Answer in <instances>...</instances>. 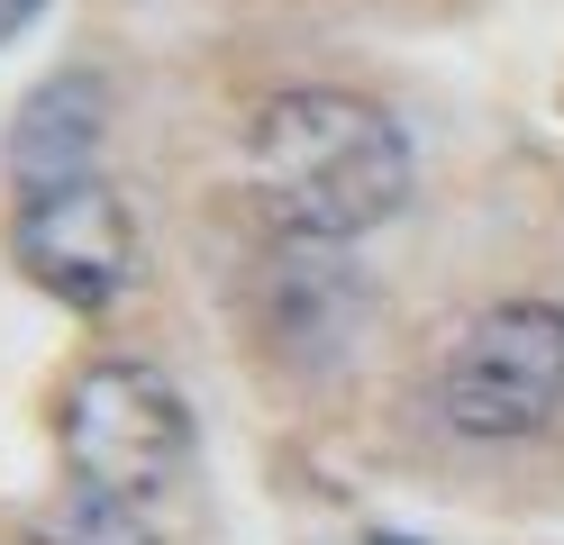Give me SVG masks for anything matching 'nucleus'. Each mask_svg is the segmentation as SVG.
<instances>
[{"label": "nucleus", "instance_id": "f257e3e1", "mask_svg": "<svg viewBox=\"0 0 564 545\" xmlns=\"http://www.w3.org/2000/svg\"><path fill=\"white\" fill-rule=\"evenodd\" d=\"M246 182L273 237L356 246L410 209V128L356 83H292L246 119Z\"/></svg>", "mask_w": 564, "mask_h": 545}, {"label": "nucleus", "instance_id": "f03ea898", "mask_svg": "<svg viewBox=\"0 0 564 545\" xmlns=\"http://www.w3.org/2000/svg\"><path fill=\"white\" fill-rule=\"evenodd\" d=\"M429 410L455 446H528L564 418V301H491L429 363Z\"/></svg>", "mask_w": 564, "mask_h": 545}, {"label": "nucleus", "instance_id": "7ed1b4c3", "mask_svg": "<svg viewBox=\"0 0 564 545\" xmlns=\"http://www.w3.org/2000/svg\"><path fill=\"white\" fill-rule=\"evenodd\" d=\"M55 455H64V482L147 509L192 464V410H183V391H173L164 363L91 355L55 391Z\"/></svg>", "mask_w": 564, "mask_h": 545}, {"label": "nucleus", "instance_id": "20e7f679", "mask_svg": "<svg viewBox=\"0 0 564 545\" xmlns=\"http://www.w3.org/2000/svg\"><path fill=\"white\" fill-rule=\"evenodd\" d=\"M10 264L46 291V301L83 309V318H110L128 301L137 264H147V237H137V209L119 182H55V192H19L10 209Z\"/></svg>", "mask_w": 564, "mask_h": 545}, {"label": "nucleus", "instance_id": "39448f33", "mask_svg": "<svg viewBox=\"0 0 564 545\" xmlns=\"http://www.w3.org/2000/svg\"><path fill=\"white\" fill-rule=\"evenodd\" d=\"M365 318H373V291L356 254L328 237H273V254L256 264V337L282 373H337L356 355Z\"/></svg>", "mask_w": 564, "mask_h": 545}, {"label": "nucleus", "instance_id": "423d86ee", "mask_svg": "<svg viewBox=\"0 0 564 545\" xmlns=\"http://www.w3.org/2000/svg\"><path fill=\"white\" fill-rule=\"evenodd\" d=\"M100 137H110V83L91 64H64L10 109L0 164H10L19 192H55V182H83L100 164Z\"/></svg>", "mask_w": 564, "mask_h": 545}, {"label": "nucleus", "instance_id": "0eeeda50", "mask_svg": "<svg viewBox=\"0 0 564 545\" xmlns=\"http://www.w3.org/2000/svg\"><path fill=\"white\" fill-rule=\"evenodd\" d=\"M28 545H164V536H155V519H147L137 500H110V491L64 482V500L28 527Z\"/></svg>", "mask_w": 564, "mask_h": 545}, {"label": "nucleus", "instance_id": "6e6552de", "mask_svg": "<svg viewBox=\"0 0 564 545\" xmlns=\"http://www.w3.org/2000/svg\"><path fill=\"white\" fill-rule=\"evenodd\" d=\"M37 19H46V0H0V46H19Z\"/></svg>", "mask_w": 564, "mask_h": 545}]
</instances>
